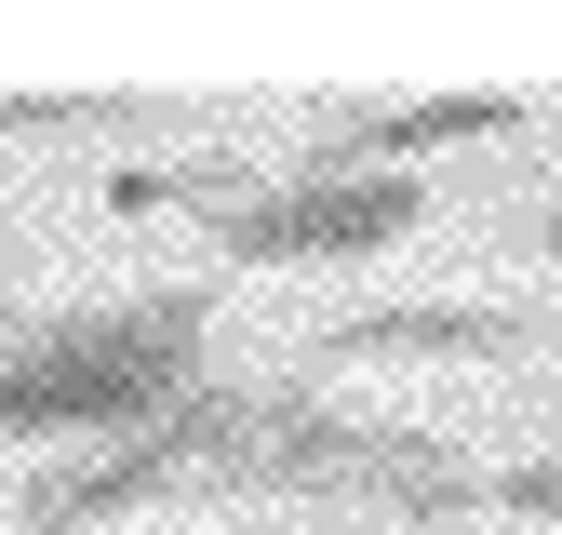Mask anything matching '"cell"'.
<instances>
[{
  "instance_id": "1",
  "label": "cell",
  "mask_w": 562,
  "mask_h": 535,
  "mask_svg": "<svg viewBox=\"0 0 562 535\" xmlns=\"http://www.w3.org/2000/svg\"><path fill=\"white\" fill-rule=\"evenodd\" d=\"M201 334H215V295H134V308L41 321L27 349L0 362V442H41V429H148L161 401L201 388Z\"/></svg>"
},
{
  "instance_id": "2",
  "label": "cell",
  "mask_w": 562,
  "mask_h": 535,
  "mask_svg": "<svg viewBox=\"0 0 562 535\" xmlns=\"http://www.w3.org/2000/svg\"><path fill=\"white\" fill-rule=\"evenodd\" d=\"M295 401H308V388H188V401H161L148 429H121L108 455H81V468H54V482H27V535L121 522V509H148V496H228L241 455L295 416Z\"/></svg>"
},
{
  "instance_id": "3",
  "label": "cell",
  "mask_w": 562,
  "mask_h": 535,
  "mask_svg": "<svg viewBox=\"0 0 562 535\" xmlns=\"http://www.w3.org/2000/svg\"><path fill=\"white\" fill-rule=\"evenodd\" d=\"M429 187L415 174H295V187H241L215 215V254L228 268H335V254H389Z\"/></svg>"
},
{
  "instance_id": "4",
  "label": "cell",
  "mask_w": 562,
  "mask_h": 535,
  "mask_svg": "<svg viewBox=\"0 0 562 535\" xmlns=\"http://www.w3.org/2000/svg\"><path fill=\"white\" fill-rule=\"evenodd\" d=\"M522 94H415V107H335L308 174H402L415 148H469V134H509Z\"/></svg>"
},
{
  "instance_id": "5",
  "label": "cell",
  "mask_w": 562,
  "mask_h": 535,
  "mask_svg": "<svg viewBox=\"0 0 562 535\" xmlns=\"http://www.w3.org/2000/svg\"><path fill=\"white\" fill-rule=\"evenodd\" d=\"M522 321L509 308H362L322 334V362H509Z\"/></svg>"
},
{
  "instance_id": "6",
  "label": "cell",
  "mask_w": 562,
  "mask_h": 535,
  "mask_svg": "<svg viewBox=\"0 0 562 535\" xmlns=\"http://www.w3.org/2000/svg\"><path fill=\"white\" fill-rule=\"evenodd\" d=\"M482 509H509V522H562V455H522L482 482Z\"/></svg>"
},
{
  "instance_id": "7",
  "label": "cell",
  "mask_w": 562,
  "mask_h": 535,
  "mask_svg": "<svg viewBox=\"0 0 562 535\" xmlns=\"http://www.w3.org/2000/svg\"><path fill=\"white\" fill-rule=\"evenodd\" d=\"M549 254H562V215H549Z\"/></svg>"
},
{
  "instance_id": "8",
  "label": "cell",
  "mask_w": 562,
  "mask_h": 535,
  "mask_svg": "<svg viewBox=\"0 0 562 535\" xmlns=\"http://www.w3.org/2000/svg\"><path fill=\"white\" fill-rule=\"evenodd\" d=\"M429 535H469V522H429Z\"/></svg>"
}]
</instances>
